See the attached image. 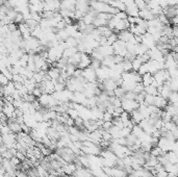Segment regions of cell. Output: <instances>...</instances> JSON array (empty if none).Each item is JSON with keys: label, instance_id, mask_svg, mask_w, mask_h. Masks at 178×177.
I'll return each instance as SVG.
<instances>
[{"label": "cell", "instance_id": "obj_35", "mask_svg": "<svg viewBox=\"0 0 178 177\" xmlns=\"http://www.w3.org/2000/svg\"><path fill=\"white\" fill-rule=\"evenodd\" d=\"M8 81H11V80H8V79L6 78V77L4 76V75L2 74L1 72H0V86H1V87H3V86H6L8 83Z\"/></svg>", "mask_w": 178, "mask_h": 177}, {"label": "cell", "instance_id": "obj_31", "mask_svg": "<svg viewBox=\"0 0 178 177\" xmlns=\"http://www.w3.org/2000/svg\"><path fill=\"white\" fill-rule=\"evenodd\" d=\"M118 40V35L116 34H113L110 35V37H107L106 38V44H107V45H110L112 46L113 43H115L116 41H117Z\"/></svg>", "mask_w": 178, "mask_h": 177}, {"label": "cell", "instance_id": "obj_25", "mask_svg": "<svg viewBox=\"0 0 178 177\" xmlns=\"http://www.w3.org/2000/svg\"><path fill=\"white\" fill-rule=\"evenodd\" d=\"M168 103H170V104H173V105H177L178 104V95H177V92H172V93H171V95L169 96V98H168Z\"/></svg>", "mask_w": 178, "mask_h": 177}, {"label": "cell", "instance_id": "obj_10", "mask_svg": "<svg viewBox=\"0 0 178 177\" xmlns=\"http://www.w3.org/2000/svg\"><path fill=\"white\" fill-rule=\"evenodd\" d=\"M62 169H63V172H64V174H65V175L71 176V175H73L75 172H76L77 168L73 163H70V164H66L65 166H63V167H62Z\"/></svg>", "mask_w": 178, "mask_h": 177}, {"label": "cell", "instance_id": "obj_23", "mask_svg": "<svg viewBox=\"0 0 178 177\" xmlns=\"http://www.w3.org/2000/svg\"><path fill=\"white\" fill-rule=\"evenodd\" d=\"M125 93L126 92L121 87H117V88H115V90H113V96H115L116 98L120 99V100H123Z\"/></svg>", "mask_w": 178, "mask_h": 177}, {"label": "cell", "instance_id": "obj_37", "mask_svg": "<svg viewBox=\"0 0 178 177\" xmlns=\"http://www.w3.org/2000/svg\"><path fill=\"white\" fill-rule=\"evenodd\" d=\"M14 22H15V23H18V24L23 23L24 19H23V16H22V14L18 13V14L16 15V17H15V19H14Z\"/></svg>", "mask_w": 178, "mask_h": 177}, {"label": "cell", "instance_id": "obj_16", "mask_svg": "<svg viewBox=\"0 0 178 177\" xmlns=\"http://www.w3.org/2000/svg\"><path fill=\"white\" fill-rule=\"evenodd\" d=\"M139 8H137V5H131V6H128V8H126V10H125V13L127 14V16H129V17H134V18H137V17H139Z\"/></svg>", "mask_w": 178, "mask_h": 177}, {"label": "cell", "instance_id": "obj_9", "mask_svg": "<svg viewBox=\"0 0 178 177\" xmlns=\"http://www.w3.org/2000/svg\"><path fill=\"white\" fill-rule=\"evenodd\" d=\"M118 35V40H121V41L125 42V43H127V42H129L131 39H132L134 35H133L131 32H129L128 29L126 30H122V32H120L119 34H117Z\"/></svg>", "mask_w": 178, "mask_h": 177}, {"label": "cell", "instance_id": "obj_3", "mask_svg": "<svg viewBox=\"0 0 178 177\" xmlns=\"http://www.w3.org/2000/svg\"><path fill=\"white\" fill-rule=\"evenodd\" d=\"M139 103L135 100H128V99H123L121 101V107L123 108L124 112H130L134 110H137L139 107Z\"/></svg>", "mask_w": 178, "mask_h": 177}, {"label": "cell", "instance_id": "obj_34", "mask_svg": "<svg viewBox=\"0 0 178 177\" xmlns=\"http://www.w3.org/2000/svg\"><path fill=\"white\" fill-rule=\"evenodd\" d=\"M101 66V62L100 61H97V59H94V58H92V62H91V65H90V67H92L94 70H96L98 69V68Z\"/></svg>", "mask_w": 178, "mask_h": 177}, {"label": "cell", "instance_id": "obj_38", "mask_svg": "<svg viewBox=\"0 0 178 177\" xmlns=\"http://www.w3.org/2000/svg\"><path fill=\"white\" fill-rule=\"evenodd\" d=\"M32 94L33 95V96L35 97V98H38V97H40V96H41V95L43 94V93H42V91L40 90V88H38L37 86H35V88H33V91L32 92Z\"/></svg>", "mask_w": 178, "mask_h": 177}, {"label": "cell", "instance_id": "obj_43", "mask_svg": "<svg viewBox=\"0 0 178 177\" xmlns=\"http://www.w3.org/2000/svg\"><path fill=\"white\" fill-rule=\"evenodd\" d=\"M1 144H2V136L0 134V145H1Z\"/></svg>", "mask_w": 178, "mask_h": 177}, {"label": "cell", "instance_id": "obj_27", "mask_svg": "<svg viewBox=\"0 0 178 177\" xmlns=\"http://www.w3.org/2000/svg\"><path fill=\"white\" fill-rule=\"evenodd\" d=\"M24 23L27 25V27L30 29V32H32V29H35L37 26H39V22H37L35 20H33V19H28V20H26Z\"/></svg>", "mask_w": 178, "mask_h": 177}, {"label": "cell", "instance_id": "obj_33", "mask_svg": "<svg viewBox=\"0 0 178 177\" xmlns=\"http://www.w3.org/2000/svg\"><path fill=\"white\" fill-rule=\"evenodd\" d=\"M144 86L142 85V82H137V85H135V87L134 88H133V91L132 92H134L135 94H139V93H141V92H143L144 91Z\"/></svg>", "mask_w": 178, "mask_h": 177}, {"label": "cell", "instance_id": "obj_4", "mask_svg": "<svg viewBox=\"0 0 178 177\" xmlns=\"http://www.w3.org/2000/svg\"><path fill=\"white\" fill-rule=\"evenodd\" d=\"M95 72H96L97 80L103 81V80H105V79L110 78V68L104 67V66H100L98 69L95 70Z\"/></svg>", "mask_w": 178, "mask_h": 177}, {"label": "cell", "instance_id": "obj_30", "mask_svg": "<svg viewBox=\"0 0 178 177\" xmlns=\"http://www.w3.org/2000/svg\"><path fill=\"white\" fill-rule=\"evenodd\" d=\"M67 114L69 115V117H70L71 119H76L77 117H79V112H77L76 110H74V108H69L68 112H67Z\"/></svg>", "mask_w": 178, "mask_h": 177}, {"label": "cell", "instance_id": "obj_11", "mask_svg": "<svg viewBox=\"0 0 178 177\" xmlns=\"http://www.w3.org/2000/svg\"><path fill=\"white\" fill-rule=\"evenodd\" d=\"M139 17L141 18L142 20H145V21H150V20L154 19V16L153 14L148 10V8H144V10H139Z\"/></svg>", "mask_w": 178, "mask_h": 177}, {"label": "cell", "instance_id": "obj_22", "mask_svg": "<svg viewBox=\"0 0 178 177\" xmlns=\"http://www.w3.org/2000/svg\"><path fill=\"white\" fill-rule=\"evenodd\" d=\"M166 156H167V158H168L169 163H171V164L178 163V156H177V153H175V152H173V151L166 152Z\"/></svg>", "mask_w": 178, "mask_h": 177}, {"label": "cell", "instance_id": "obj_36", "mask_svg": "<svg viewBox=\"0 0 178 177\" xmlns=\"http://www.w3.org/2000/svg\"><path fill=\"white\" fill-rule=\"evenodd\" d=\"M116 18H118V19H120V20H125V19H127V14H126L125 12H118L116 15H113Z\"/></svg>", "mask_w": 178, "mask_h": 177}, {"label": "cell", "instance_id": "obj_7", "mask_svg": "<svg viewBox=\"0 0 178 177\" xmlns=\"http://www.w3.org/2000/svg\"><path fill=\"white\" fill-rule=\"evenodd\" d=\"M117 83L113 78H107L102 81V91H113L117 88Z\"/></svg>", "mask_w": 178, "mask_h": 177}, {"label": "cell", "instance_id": "obj_19", "mask_svg": "<svg viewBox=\"0 0 178 177\" xmlns=\"http://www.w3.org/2000/svg\"><path fill=\"white\" fill-rule=\"evenodd\" d=\"M164 110H166V112H168V114L170 115L171 117L175 116V115L178 114L177 105H173V104H170V103H168V104H167L166 107L164 108Z\"/></svg>", "mask_w": 178, "mask_h": 177}, {"label": "cell", "instance_id": "obj_42", "mask_svg": "<svg viewBox=\"0 0 178 177\" xmlns=\"http://www.w3.org/2000/svg\"><path fill=\"white\" fill-rule=\"evenodd\" d=\"M96 1H99V2H103V3H107V4H108V1H110V0H96Z\"/></svg>", "mask_w": 178, "mask_h": 177}, {"label": "cell", "instance_id": "obj_14", "mask_svg": "<svg viewBox=\"0 0 178 177\" xmlns=\"http://www.w3.org/2000/svg\"><path fill=\"white\" fill-rule=\"evenodd\" d=\"M96 29H97L98 34H99L100 35H101V37H104V38L110 37V35L113 34V30L110 29V28L108 27L107 25L100 26V27H97Z\"/></svg>", "mask_w": 178, "mask_h": 177}, {"label": "cell", "instance_id": "obj_17", "mask_svg": "<svg viewBox=\"0 0 178 177\" xmlns=\"http://www.w3.org/2000/svg\"><path fill=\"white\" fill-rule=\"evenodd\" d=\"M77 52H78V50H77L76 47H67L63 51V55L62 56L65 57V58H70V57H72Z\"/></svg>", "mask_w": 178, "mask_h": 177}, {"label": "cell", "instance_id": "obj_32", "mask_svg": "<svg viewBox=\"0 0 178 177\" xmlns=\"http://www.w3.org/2000/svg\"><path fill=\"white\" fill-rule=\"evenodd\" d=\"M113 115L110 114V112H103V116H102V121H104V122H110V121L113 120Z\"/></svg>", "mask_w": 178, "mask_h": 177}, {"label": "cell", "instance_id": "obj_39", "mask_svg": "<svg viewBox=\"0 0 178 177\" xmlns=\"http://www.w3.org/2000/svg\"><path fill=\"white\" fill-rule=\"evenodd\" d=\"M16 177H28L27 172L21 171V170H16Z\"/></svg>", "mask_w": 178, "mask_h": 177}, {"label": "cell", "instance_id": "obj_24", "mask_svg": "<svg viewBox=\"0 0 178 177\" xmlns=\"http://www.w3.org/2000/svg\"><path fill=\"white\" fill-rule=\"evenodd\" d=\"M120 64H121L122 69H123L124 72H130V71H132V66H131V62L130 61L124 58Z\"/></svg>", "mask_w": 178, "mask_h": 177}, {"label": "cell", "instance_id": "obj_8", "mask_svg": "<svg viewBox=\"0 0 178 177\" xmlns=\"http://www.w3.org/2000/svg\"><path fill=\"white\" fill-rule=\"evenodd\" d=\"M96 49L101 53L104 57L110 56V55H113V49L110 45H102V46H99Z\"/></svg>", "mask_w": 178, "mask_h": 177}, {"label": "cell", "instance_id": "obj_40", "mask_svg": "<svg viewBox=\"0 0 178 177\" xmlns=\"http://www.w3.org/2000/svg\"><path fill=\"white\" fill-rule=\"evenodd\" d=\"M177 3H178V0H167V4H168L169 6L177 5Z\"/></svg>", "mask_w": 178, "mask_h": 177}, {"label": "cell", "instance_id": "obj_41", "mask_svg": "<svg viewBox=\"0 0 178 177\" xmlns=\"http://www.w3.org/2000/svg\"><path fill=\"white\" fill-rule=\"evenodd\" d=\"M172 35L175 38L178 37V28L177 26H172Z\"/></svg>", "mask_w": 178, "mask_h": 177}, {"label": "cell", "instance_id": "obj_13", "mask_svg": "<svg viewBox=\"0 0 178 177\" xmlns=\"http://www.w3.org/2000/svg\"><path fill=\"white\" fill-rule=\"evenodd\" d=\"M168 104V100L164 98H162L161 96H159V95H157V96H155L154 98V106H156L157 108H161V110H164V107Z\"/></svg>", "mask_w": 178, "mask_h": 177}, {"label": "cell", "instance_id": "obj_21", "mask_svg": "<svg viewBox=\"0 0 178 177\" xmlns=\"http://www.w3.org/2000/svg\"><path fill=\"white\" fill-rule=\"evenodd\" d=\"M152 74H150V73H145L144 75H142V85L144 86V87H147V86L151 85V82H152Z\"/></svg>", "mask_w": 178, "mask_h": 177}, {"label": "cell", "instance_id": "obj_20", "mask_svg": "<svg viewBox=\"0 0 178 177\" xmlns=\"http://www.w3.org/2000/svg\"><path fill=\"white\" fill-rule=\"evenodd\" d=\"M144 92H145L147 95H152V96H157V95H158L157 88H155L154 86H152V85H149L144 88Z\"/></svg>", "mask_w": 178, "mask_h": 177}, {"label": "cell", "instance_id": "obj_26", "mask_svg": "<svg viewBox=\"0 0 178 177\" xmlns=\"http://www.w3.org/2000/svg\"><path fill=\"white\" fill-rule=\"evenodd\" d=\"M64 42H65L67 47H77V45H78V42L72 37H69L68 39Z\"/></svg>", "mask_w": 178, "mask_h": 177}, {"label": "cell", "instance_id": "obj_6", "mask_svg": "<svg viewBox=\"0 0 178 177\" xmlns=\"http://www.w3.org/2000/svg\"><path fill=\"white\" fill-rule=\"evenodd\" d=\"M162 14H164V16L168 18V19H171V18L177 16V14H178L177 5H174V6L167 5L166 8H162Z\"/></svg>", "mask_w": 178, "mask_h": 177}, {"label": "cell", "instance_id": "obj_18", "mask_svg": "<svg viewBox=\"0 0 178 177\" xmlns=\"http://www.w3.org/2000/svg\"><path fill=\"white\" fill-rule=\"evenodd\" d=\"M50 96L51 95L43 93L41 96L38 97V101H39V103L42 106H46V107H48V103H49V100H50Z\"/></svg>", "mask_w": 178, "mask_h": 177}, {"label": "cell", "instance_id": "obj_2", "mask_svg": "<svg viewBox=\"0 0 178 177\" xmlns=\"http://www.w3.org/2000/svg\"><path fill=\"white\" fill-rule=\"evenodd\" d=\"M82 77L86 79V82H96L97 77H96V72L92 67H88L86 69L82 70L81 73Z\"/></svg>", "mask_w": 178, "mask_h": 177}, {"label": "cell", "instance_id": "obj_1", "mask_svg": "<svg viewBox=\"0 0 178 177\" xmlns=\"http://www.w3.org/2000/svg\"><path fill=\"white\" fill-rule=\"evenodd\" d=\"M152 78H153V80L157 83V86L161 87V86L164 85L167 80L170 79V76H169L168 71H167L166 69H162V70H158V71H156L155 73H153Z\"/></svg>", "mask_w": 178, "mask_h": 177}, {"label": "cell", "instance_id": "obj_12", "mask_svg": "<svg viewBox=\"0 0 178 177\" xmlns=\"http://www.w3.org/2000/svg\"><path fill=\"white\" fill-rule=\"evenodd\" d=\"M46 73H47L48 77L51 79V80H56V79L59 77V75H61V70L57 69V68H55V67H50Z\"/></svg>", "mask_w": 178, "mask_h": 177}, {"label": "cell", "instance_id": "obj_5", "mask_svg": "<svg viewBox=\"0 0 178 177\" xmlns=\"http://www.w3.org/2000/svg\"><path fill=\"white\" fill-rule=\"evenodd\" d=\"M91 62H92V57H91V55L86 54V53H81L80 61H79L78 65H77V68L80 70L86 69V68L90 67Z\"/></svg>", "mask_w": 178, "mask_h": 177}, {"label": "cell", "instance_id": "obj_15", "mask_svg": "<svg viewBox=\"0 0 178 177\" xmlns=\"http://www.w3.org/2000/svg\"><path fill=\"white\" fill-rule=\"evenodd\" d=\"M115 64H116V62H115V56H113V55L105 56L101 61V66H104V67H107V68H112Z\"/></svg>", "mask_w": 178, "mask_h": 177}, {"label": "cell", "instance_id": "obj_28", "mask_svg": "<svg viewBox=\"0 0 178 177\" xmlns=\"http://www.w3.org/2000/svg\"><path fill=\"white\" fill-rule=\"evenodd\" d=\"M142 64H143V63L141 62V59H140L137 56H135V58L133 59L132 62H131V66H132V71H135V72H137V70H139V68L141 67Z\"/></svg>", "mask_w": 178, "mask_h": 177}, {"label": "cell", "instance_id": "obj_29", "mask_svg": "<svg viewBox=\"0 0 178 177\" xmlns=\"http://www.w3.org/2000/svg\"><path fill=\"white\" fill-rule=\"evenodd\" d=\"M130 132L132 134H134V136L137 138V136H140L142 134H143V129H142V128L137 124V125H133V127L131 128V131Z\"/></svg>", "mask_w": 178, "mask_h": 177}]
</instances>
